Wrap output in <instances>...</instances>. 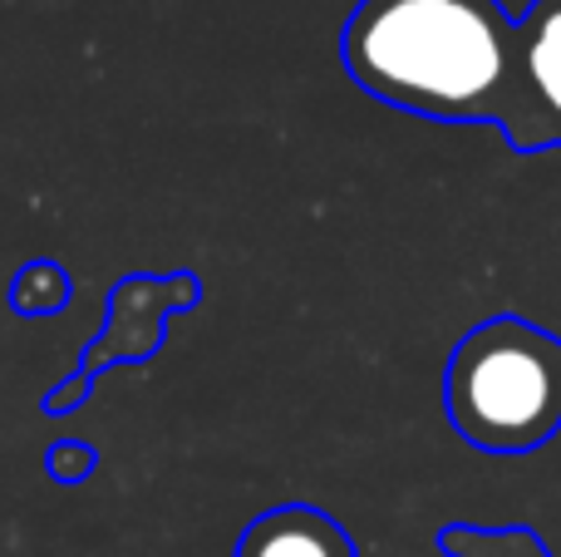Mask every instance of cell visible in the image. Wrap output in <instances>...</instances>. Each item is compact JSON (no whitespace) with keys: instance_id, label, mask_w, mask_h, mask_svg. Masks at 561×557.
<instances>
[{"instance_id":"obj_5","label":"cell","mask_w":561,"mask_h":557,"mask_svg":"<svg viewBox=\"0 0 561 557\" xmlns=\"http://www.w3.org/2000/svg\"><path fill=\"white\" fill-rule=\"evenodd\" d=\"M438 543L454 557H552L527 528H448Z\"/></svg>"},{"instance_id":"obj_2","label":"cell","mask_w":561,"mask_h":557,"mask_svg":"<svg viewBox=\"0 0 561 557\" xmlns=\"http://www.w3.org/2000/svg\"><path fill=\"white\" fill-rule=\"evenodd\" d=\"M444 410L473 450H542L561 430V336L523 316L473 326L444 371Z\"/></svg>"},{"instance_id":"obj_3","label":"cell","mask_w":561,"mask_h":557,"mask_svg":"<svg viewBox=\"0 0 561 557\" xmlns=\"http://www.w3.org/2000/svg\"><path fill=\"white\" fill-rule=\"evenodd\" d=\"M503 134L517 154L561 148V0H533L517 20V94Z\"/></svg>"},{"instance_id":"obj_1","label":"cell","mask_w":561,"mask_h":557,"mask_svg":"<svg viewBox=\"0 0 561 557\" xmlns=\"http://www.w3.org/2000/svg\"><path fill=\"white\" fill-rule=\"evenodd\" d=\"M365 94L438 124H507L517 20L503 0H359L340 35Z\"/></svg>"},{"instance_id":"obj_4","label":"cell","mask_w":561,"mask_h":557,"mask_svg":"<svg viewBox=\"0 0 561 557\" xmlns=\"http://www.w3.org/2000/svg\"><path fill=\"white\" fill-rule=\"evenodd\" d=\"M237 557H355V543L320 509H276L242 533Z\"/></svg>"}]
</instances>
